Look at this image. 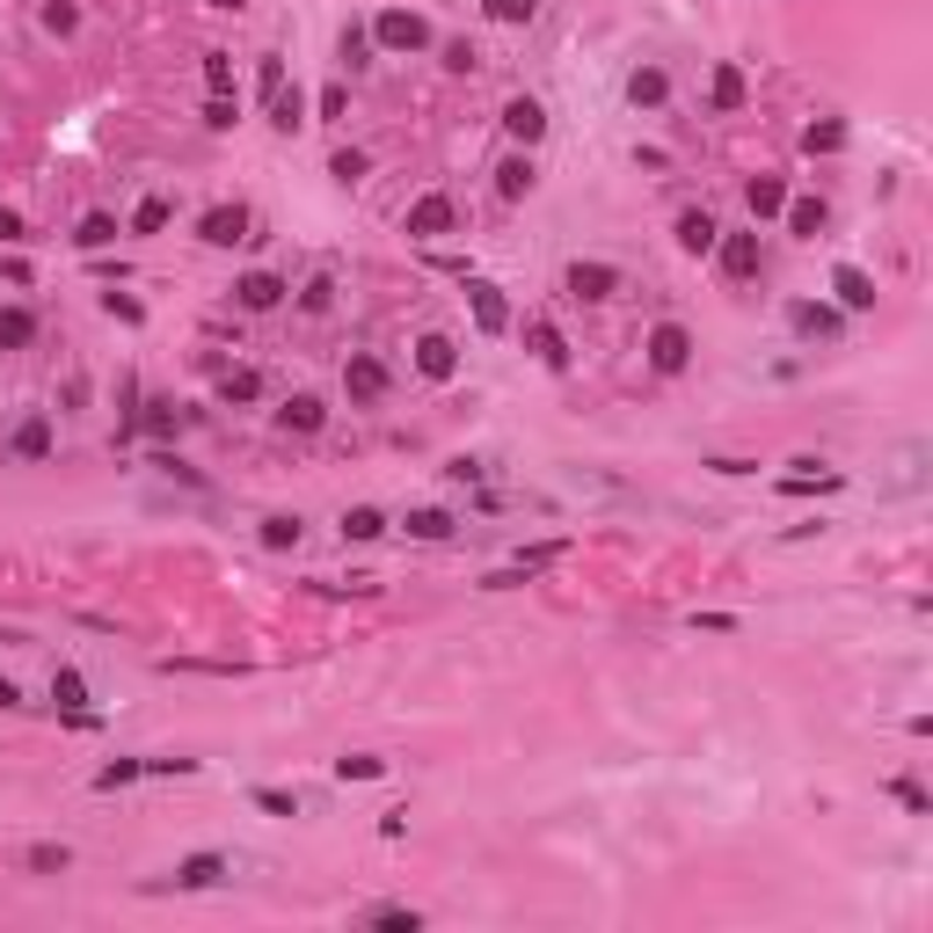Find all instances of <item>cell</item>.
Returning <instances> with one entry per match:
<instances>
[{
    "mask_svg": "<svg viewBox=\"0 0 933 933\" xmlns=\"http://www.w3.org/2000/svg\"><path fill=\"white\" fill-rule=\"evenodd\" d=\"M372 44H380V52H431L438 30H431V15H416V8H380V15H372Z\"/></svg>",
    "mask_w": 933,
    "mask_h": 933,
    "instance_id": "6da1fadb",
    "label": "cell"
},
{
    "mask_svg": "<svg viewBox=\"0 0 933 933\" xmlns=\"http://www.w3.org/2000/svg\"><path fill=\"white\" fill-rule=\"evenodd\" d=\"M402 234H408V241H445V234H459V205H453L445 190L416 197V205H408V219H402Z\"/></svg>",
    "mask_w": 933,
    "mask_h": 933,
    "instance_id": "7a4b0ae2",
    "label": "cell"
},
{
    "mask_svg": "<svg viewBox=\"0 0 933 933\" xmlns=\"http://www.w3.org/2000/svg\"><path fill=\"white\" fill-rule=\"evenodd\" d=\"M642 351H650V365L671 380V372H686V365H693V329H686V321H656Z\"/></svg>",
    "mask_w": 933,
    "mask_h": 933,
    "instance_id": "3957f363",
    "label": "cell"
},
{
    "mask_svg": "<svg viewBox=\"0 0 933 933\" xmlns=\"http://www.w3.org/2000/svg\"><path fill=\"white\" fill-rule=\"evenodd\" d=\"M715 256H723V278H729V284H751L758 270H766V256H758V234H715Z\"/></svg>",
    "mask_w": 933,
    "mask_h": 933,
    "instance_id": "277c9868",
    "label": "cell"
},
{
    "mask_svg": "<svg viewBox=\"0 0 933 933\" xmlns=\"http://www.w3.org/2000/svg\"><path fill=\"white\" fill-rule=\"evenodd\" d=\"M788 329L802 335V343H839L846 314H839V307H825V300H795L788 307Z\"/></svg>",
    "mask_w": 933,
    "mask_h": 933,
    "instance_id": "5b68a950",
    "label": "cell"
},
{
    "mask_svg": "<svg viewBox=\"0 0 933 933\" xmlns=\"http://www.w3.org/2000/svg\"><path fill=\"white\" fill-rule=\"evenodd\" d=\"M562 284H569V300H613V292H620V270H613V263H599V256H591V263L577 256Z\"/></svg>",
    "mask_w": 933,
    "mask_h": 933,
    "instance_id": "8992f818",
    "label": "cell"
},
{
    "mask_svg": "<svg viewBox=\"0 0 933 933\" xmlns=\"http://www.w3.org/2000/svg\"><path fill=\"white\" fill-rule=\"evenodd\" d=\"M554 554H562V540H540V547H526V554H518V562L489 569V577H481V591H518V583H526L532 569H547V562H554Z\"/></svg>",
    "mask_w": 933,
    "mask_h": 933,
    "instance_id": "52a82bcc",
    "label": "cell"
},
{
    "mask_svg": "<svg viewBox=\"0 0 933 933\" xmlns=\"http://www.w3.org/2000/svg\"><path fill=\"white\" fill-rule=\"evenodd\" d=\"M227 875H234V861H227V853H190V861H176V868H168V882H176V890H219Z\"/></svg>",
    "mask_w": 933,
    "mask_h": 933,
    "instance_id": "ba28073f",
    "label": "cell"
},
{
    "mask_svg": "<svg viewBox=\"0 0 933 933\" xmlns=\"http://www.w3.org/2000/svg\"><path fill=\"white\" fill-rule=\"evenodd\" d=\"M343 387H351V402H380V394H387V365H380V357L372 351H351V365H343Z\"/></svg>",
    "mask_w": 933,
    "mask_h": 933,
    "instance_id": "9c48e42d",
    "label": "cell"
},
{
    "mask_svg": "<svg viewBox=\"0 0 933 933\" xmlns=\"http://www.w3.org/2000/svg\"><path fill=\"white\" fill-rule=\"evenodd\" d=\"M197 241H211V248L248 241V205H211L205 219H197Z\"/></svg>",
    "mask_w": 933,
    "mask_h": 933,
    "instance_id": "30bf717a",
    "label": "cell"
},
{
    "mask_svg": "<svg viewBox=\"0 0 933 933\" xmlns=\"http://www.w3.org/2000/svg\"><path fill=\"white\" fill-rule=\"evenodd\" d=\"M467 307H475V329H481V335H504V329H511V300H504L489 278L467 284Z\"/></svg>",
    "mask_w": 933,
    "mask_h": 933,
    "instance_id": "8fae6325",
    "label": "cell"
},
{
    "mask_svg": "<svg viewBox=\"0 0 933 933\" xmlns=\"http://www.w3.org/2000/svg\"><path fill=\"white\" fill-rule=\"evenodd\" d=\"M504 132H511V146H540L547 139V110L532 103V95H511V103H504Z\"/></svg>",
    "mask_w": 933,
    "mask_h": 933,
    "instance_id": "7c38bea8",
    "label": "cell"
},
{
    "mask_svg": "<svg viewBox=\"0 0 933 933\" xmlns=\"http://www.w3.org/2000/svg\"><path fill=\"white\" fill-rule=\"evenodd\" d=\"M284 292H292V284H284L278 270H248V278L234 284V300H241L248 314H270V307H284Z\"/></svg>",
    "mask_w": 933,
    "mask_h": 933,
    "instance_id": "4fadbf2b",
    "label": "cell"
},
{
    "mask_svg": "<svg viewBox=\"0 0 933 933\" xmlns=\"http://www.w3.org/2000/svg\"><path fill=\"white\" fill-rule=\"evenodd\" d=\"M831 292H839V314H868V307H875V278H868L861 263L831 270Z\"/></svg>",
    "mask_w": 933,
    "mask_h": 933,
    "instance_id": "5bb4252c",
    "label": "cell"
},
{
    "mask_svg": "<svg viewBox=\"0 0 933 933\" xmlns=\"http://www.w3.org/2000/svg\"><path fill=\"white\" fill-rule=\"evenodd\" d=\"M416 372L445 387V380L459 372V343H453V335H423V343H416Z\"/></svg>",
    "mask_w": 933,
    "mask_h": 933,
    "instance_id": "9a60e30c",
    "label": "cell"
},
{
    "mask_svg": "<svg viewBox=\"0 0 933 933\" xmlns=\"http://www.w3.org/2000/svg\"><path fill=\"white\" fill-rule=\"evenodd\" d=\"M532 183H540V168H532V154H526V146L496 160V197H511V205H518V197H532Z\"/></svg>",
    "mask_w": 933,
    "mask_h": 933,
    "instance_id": "2e32d148",
    "label": "cell"
},
{
    "mask_svg": "<svg viewBox=\"0 0 933 933\" xmlns=\"http://www.w3.org/2000/svg\"><path fill=\"white\" fill-rule=\"evenodd\" d=\"M744 95H751V89H744V66H729V59H723L715 81H707V110H715V117H737Z\"/></svg>",
    "mask_w": 933,
    "mask_h": 933,
    "instance_id": "e0dca14e",
    "label": "cell"
},
{
    "mask_svg": "<svg viewBox=\"0 0 933 933\" xmlns=\"http://www.w3.org/2000/svg\"><path fill=\"white\" fill-rule=\"evenodd\" d=\"M278 423H284V431H300V438H321V423H329V402H321V394H292V402L278 408Z\"/></svg>",
    "mask_w": 933,
    "mask_h": 933,
    "instance_id": "ac0fdd59",
    "label": "cell"
},
{
    "mask_svg": "<svg viewBox=\"0 0 933 933\" xmlns=\"http://www.w3.org/2000/svg\"><path fill=\"white\" fill-rule=\"evenodd\" d=\"M628 103L634 110H664L671 103V73L664 66H634L628 73Z\"/></svg>",
    "mask_w": 933,
    "mask_h": 933,
    "instance_id": "d6986e66",
    "label": "cell"
},
{
    "mask_svg": "<svg viewBox=\"0 0 933 933\" xmlns=\"http://www.w3.org/2000/svg\"><path fill=\"white\" fill-rule=\"evenodd\" d=\"M780 219H788V234L795 241H817V234H825V197H788V205H780Z\"/></svg>",
    "mask_w": 933,
    "mask_h": 933,
    "instance_id": "ffe728a7",
    "label": "cell"
},
{
    "mask_svg": "<svg viewBox=\"0 0 933 933\" xmlns=\"http://www.w3.org/2000/svg\"><path fill=\"white\" fill-rule=\"evenodd\" d=\"M52 453V416H22L15 438H8V459H44Z\"/></svg>",
    "mask_w": 933,
    "mask_h": 933,
    "instance_id": "44dd1931",
    "label": "cell"
},
{
    "mask_svg": "<svg viewBox=\"0 0 933 933\" xmlns=\"http://www.w3.org/2000/svg\"><path fill=\"white\" fill-rule=\"evenodd\" d=\"M744 205H751V219H780L788 183H780V176H751V183H744Z\"/></svg>",
    "mask_w": 933,
    "mask_h": 933,
    "instance_id": "7402d4cb",
    "label": "cell"
},
{
    "mask_svg": "<svg viewBox=\"0 0 933 933\" xmlns=\"http://www.w3.org/2000/svg\"><path fill=\"white\" fill-rule=\"evenodd\" d=\"M22 868H30V875H66V868H73V846L37 839V846H22Z\"/></svg>",
    "mask_w": 933,
    "mask_h": 933,
    "instance_id": "603a6c76",
    "label": "cell"
},
{
    "mask_svg": "<svg viewBox=\"0 0 933 933\" xmlns=\"http://www.w3.org/2000/svg\"><path fill=\"white\" fill-rule=\"evenodd\" d=\"M715 211H678V248H686V256H707V248H715Z\"/></svg>",
    "mask_w": 933,
    "mask_h": 933,
    "instance_id": "cb8c5ba5",
    "label": "cell"
},
{
    "mask_svg": "<svg viewBox=\"0 0 933 933\" xmlns=\"http://www.w3.org/2000/svg\"><path fill=\"white\" fill-rule=\"evenodd\" d=\"M37 343V314L30 307H0V351H30Z\"/></svg>",
    "mask_w": 933,
    "mask_h": 933,
    "instance_id": "d4e9b609",
    "label": "cell"
},
{
    "mask_svg": "<svg viewBox=\"0 0 933 933\" xmlns=\"http://www.w3.org/2000/svg\"><path fill=\"white\" fill-rule=\"evenodd\" d=\"M335 59L351 73H365L372 66V30H357V22H343V37H335Z\"/></svg>",
    "mask_w": 933,
    "mask_h": 933,
    "instance_id": "484cf974",
    "label": "cell"
},
{
    "mask_svg": "<svg viewBox=\"0 0 933 933\" xmlns=\"http://www.w3.org/2000/svg\"><path fill=\"white\" fill-rule=\"evenodd\" d=\"M532 351H540V365H547V372H562V365H569V343H562V329H554V321H532Z\"/></svg>",
    "mask_w": 933,
    "mask_h": 933,
    "instance_id": "4316f807",
    "label": "cell"
},
{
    "mask_svg": "<svg viewBox=\"0 0 933 933\" xmlns=\"http://www.w3.org/2000/svg\"><path fill=\"white\" fill-rule=\"evenodd\" d=\"M846 139H853V132H846V117H825V124H810V132H802V154H839Z\"/></svg>",
    "mask_w": 933,
    "mask_h": 933,
    "instance_id": "83f0119b",
    "label": "cell"
},
{
    "mask_svg": "<svg viewBox=\"0 0 933 933\" xmlns=\"http://www.w3.org/2000/svg\"><path fill=\"white\" fill-rule=\"evenodd\" d=\"M270 124H278V132H300V124H307V95L278 89V95H270Z\"/></svg>",
    "mask_w": 933,
    "mask_h": 933,
    "instance_id": "f1b7e54d",
    "label": "cell"
},
{
    "mask_svg": "<svg viewBox=\"0 0 933 933\" xmlns=\"http://www.w3.org/2000/svg\"><path fill=\"white\" fill-rule=\"evenodd\" d=\"M365 926H387V933H416V926H423V912H416V904H372V912H365Z\"/></svg>",
    "mask_w": 933,
    "mask_h": 933,
    "instance_id": "f546056e",
    "label": "cell"
},
{
    "mask_svg": "<svg viewBox=\"0 0 933 933\" xmlns=\"http://www.w3.org/2000/svg\"><path fill=\"white\" fill-rule=\"evenodd\" d=\"M168 211H176L168 197H139V211L124 219V234H160V227H168Z\"/></svg>",
    "mask_w": 933,
    "mask_h": 933,
    "instance_id": "4dcf8cb0",
    "label": "cell"
},
{
    "mask_svg": "<svg viewBox=\"0 0 933 933\" xmlns=\"http://www.w3.org/2000/svg\"><path fill=\"white\" fill-rule=\"evenodd\" d=\"M380 532H387V518L372 511V504H351V511H343V540H380Z\"/></svg>",
    "mask_w": 933,
    "mask_h": 933,
    "instance_id": "1f68e13d",
    "label": "cell"
},
{
    "mask_svg": "<svg viewBox=\"0 0 933 933\" xmlns=\"http://www.w3.org/2000/svg\"><path fill=\"white\" fill-rule=\"evenodd\" d=\"M300 532H307L300 518H284V511H278V518H263V532H256V540H263L270 554H284V547H300Z\"/></svg>",
    "mask_w": 933,
    "mask_h": 933,
    "instance_id": "d6a6232c",
    "label": "cell"
},
{
    "mask_svg": "<svg viewBox=\"0 0 933 933\" xmlns=\"http://www.w3.org/2000/svg\"><path fill=\"white\" fill-rule=\"evenodd\" d=\"M481 15H489V22H504V30H518V22H532V15H540V0H481Z\"/></svg>",
    "mask_w": 933,
    "mask_h": 933,
    "instance_id": "836d02e7",
    "label": "cell"
},
{
    "mask_svg": "<svg viewBox=\"0 0 933 933\" xmlns=\"http://www.w3.org/2000/svg\"><path fill=\"white\" fill-rule=\"evenodd\" d=\"M256 394H263V380H256V372H248V365L219 372V402H256Z\"/></svg>",
    "mask_w": 933,
    "mask_h": 933,
    "instance_id": "e575fe53",
    "label": "cell"
},
{
    "mask_svg": "<svg viewBox=\"0 0 933 933\" xmlns=\"http://www.w3.org/2000/svg\"><path fill=\"white\" fill-rule=\"evenodd\" d=\"M387 774V758L380 751H351V758H335V780H380Z\"/></svg>",
    "mask_w": 933,
    "mask_h": 933,
    "instance_id": "d590c367",
    "label": "cell"
},
{
    "mask_svg": "<svg viewBox=\"0 0 933 933\" xmlns=\"http://www.w3.org/2000/svg\"><path fill=\"white\" fill-rule=\"evenodd\" d=\"M117 219H110V211H89V219H81V234H73V241H81V248H110V241H117Z\"/></svg>",
    "mask_w": 933,
    "mask_h": 933,
    "instance_id": "8d00e7d4",
    "label": "cell"
},
{
    "mask_svg": "<svg viewBox=\"0 0 933 933\" xmlns=\"http://www.w3.org/2000/svg\"><path fill=\"white\" fill-rule=\"evenodd\" d=\"M52 701L81 715V701H89V678H81V671H52Z\"/></svg>",
    "mask_w": 933,
    "mask_h": 933,
    "instance_id": "74e56055",
    "label": "cell"
},
{
    "mask_svg": "<svg viewBox=\"0 0 933 933\" xmlns=\"http://www.w3.org/2000/svg\"><path fill=\"white\" fill-rule=\"evenodd\" d=\"M146 774V758H110V766H103V774H95V788H132V780H139Z\"/></svg>",
    "mask_w": 933,
    "mask_h": 933,
    "instance_id": "f35d334b",
    "label": "cell"
},
{
    "mask_svg": "<svg viewBox=\"0 0 933 933\" xmlns=\"http://www.w3.org/2000/svg\"><path fill=\"white\" fill-rule=\"evenodd\" d=\"M248 802L263 817H300V795H284V788H248Z\"/></svg>",
    "mask_w": 933,
    "mask_h": 933,
    "instance_id": "ab89813d",
    "label": "cell"
},
{
    "mask_svg": "<svg viewBox=\"0 0 933 933\" xmlns=\"http://www.w3.org/2000/svg\"><path fill=\"white\" fill-rule=\"evenodd\" d=\"M408 540H453V518L445 511H408Z\"/></svg>",
    "mask_w": 933,
    "mask_h": 933,
    "instance_id": "60d3db41",
    "label": "cell"
},
{
    "mask_svg": "<svg viewBox=\"0 0 933 933\" xmlns=\"http://www.w3.org/2000/svg\"><path fill=\"white\" fill-rule=\"evenodd\" d=\"M160 671H211V678H241V664H219V656H160Z\"/></svg>",
    "mask_w": 933,
    "mask_h": 933,
    "instance_id": "b9f144b4",
    "label": "cell"
},
{
    "mask_svg": "<svg viewBox=\"0 0 933 933\" xmlns=\"http://www.w3.org/2000/svg\"><path fill=\"white\" fill-rule=\"evenodd\" d=\"M300 307H307V314H329V307H335V278H329V270H314V278H307Z\"/></svg>",
    "mask_w": 933,
    "mask_h": 933,
    "instance_id": "7bdbcfd3",
    "label": "cell"
},
{
    "mask_svg": "<svg viewBox=\"0 0 933 933\" xmlns=\"http://www.w3.org/2000/svg\"><path fill=\"white\" fill-rule=\"evenodd\" d=\"M103 314H110V321H124V329H139V321H146V307L132 300V292H103Z\"/></svg>",
    "mask_w": 933,
    "mask_h": 933,
    "instance_id": "ee69618b",
    "label": "cell"
},
{
    "mask_svg": "<svg viewBox=\"0 0 933 933\" xmlns=\"http://www.w3.org/2000/svg\"><path fill=\"white\" fill-rule=\"evenodd\" d=\"M205 89L211 95H234V59L227 52H205Z\"/></svg>",
    "mask_w": 933,
    "mask_h": 933,
    "instance_id": "f6af8a7d",
    "label": "cell"
},
{
    "mask_svg": "<svg viewBox=\"0 0 933 933\" xmlns=\"http://www.w3.org/2000/svg\"><path fill=\"white\" fill-rule=\"evenodd\" d=\"M817 489H846V475H788L780 496H817Z\"/></svg>",
    "mask_w": 933,
    "mask_h": 933,
    "instance_id": "bcb514c9",
    "label": "cell"
},
{
    "mask_svg": "<svg viewBox=\"0 0 933 933\" xmlns=\"http://www.w3.org/2000/svg\"><path fill=\"white\" fill-rule=\"evenodd\" d=\"M44 30H52V37H73V30H81V8H73V0H52V8H44Z\"/></svg>",
    "mask_w": 933,
    "mask_h": 933,
    "instance_id": "7dc6e473",
    "label": "cell"
},
{
    "mask_svg": "<svg viewBox=\"0 0 933 933\" xmlns=\"http://www.w3.org/2000/svg\"><path fill=\"white\" fill-rule=\"evenodd\" d=\"M329 176H335V183H365V154H357V146H343V154L329 160Z\"/></svg>",
    "mask_w": 933,
    "mask_h": 933,
    "instance_id": "c3c4849f",
    "label": "cell"
},
{
    "mask_svg": "<svg viewBox=\"0 0 933 933\" xmlns=\"http://www.w3.org/2000/svg\"><path fill=\"white\" fill-rule=\"evenodd\" d=\"M205 124H211V132H234V95H211V103H205Z\"/></svg>",
    "mask_w": 933,
    "mask_h": 933,
    "instance_id": "681fc988",
    "label": "cell"
},
{
    "mask_svg": "<svg viewBox=\"0 0 933 933\" xmlns=\"http://www.w3.org/2000/svg\"><path fill=\"white\" fill-rule=\"evenodd\" d=\"M256 81H263V95H278V89H284V59H278V52H263V66H256Z\"/></svg>",
    "mask_w": 933,
    "mask_h": 933,
    "instance_id": "f907efd6",
    "label": "cell"
},
{
    "mask_svg": "<svg viewBox=\"0 0 933 933\" xmlns=\"http://www.w3.org/2000/svg\"><path fill=\"white\" fill-rule=\"evenodd\" d=\"M890 795H898V802H904V810H912V817H926V788H919V780H898V788H890Z\"/></svg>",
    "mask_w": 933,
    "mask_h": 933,
    "instance_id": "816d5d0a",
    "label": "cell"
},
{
    "mask_svg": "<svg viewBox=\"0 0 933 933\" xmlns=\"http://www.w3.org/2000/svg\"><path fill=\"white\" fill-rule=\"evenodd\" d=\"M343 110H351V95H343V81H329L321 89V117H343Z\"/></svg>",
    "mask_w": 933,
    "mask_h": 933,
    "instance_id": "f5cc1de1",
    "label": "cell"
},
{
    "mask_svg": "<svg viewBox=\"0 0 933 933\" xmlns=\"http://www.w3.org/2000/svg\"><path fill=\"white\" fill-rule=\"evenodd\" d=\"M0 241H22V219H15V211H0Z\"/></svg>",
    "mask_w": 933,
    "mask_h": 933,
    "instance_id": "db71d44e",
    "label": "cell"
},
{
    "mask_svg": "<svg viewBox=\"0 0 933 933\" xmlns=\"http://www.w3.org/2000/svg\"><path fill=\"white\" fill-rule=\"evenodd\" d=\"M22 701V693H15V678H0V707H15Z\"/></svg>",
    "mask_w": 933,
    "mask_h": 933,
    "instance_id": "11a10c76",
    "label": "cell"
},
{
    "mask_svg": "<svg viewBox=\"0 0 933 933\" xmlns=\"http://www.w3.org/2000/svg\"><path fill=\"white\" fill-rule=\"evenodd\" d=\"M211 8H248V0H211Z\"/></svg>",
    "mask_w": 933,
    "mask_h": 933,
    "instance_id": "9f6ffc18",
    "label": "cell"
}]
</instances>
